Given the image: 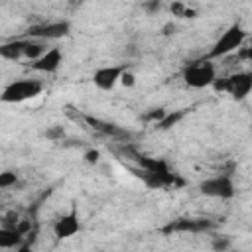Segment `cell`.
<instances>
[{
	"label": "cell",
	"instance_id": "obj_1",
	"mask_svg": "<svg viewBox=\"0 0 252 252\" xmlns=\"http://www.w3.org/2000/svg\"><path fill=\"white\" fill-rule=\"evenodd\" d=\"M217 81V71L211 59H197L185 65L183 69V83L191 89H205Z\"/></svg>",
	"mask_w": 252,
	"mask_h": 252
},
{
	"label": "cell",
	"instance_id": "obj_2",
	"mask_svg": "<svg viewBox=\"0 0 252 252\" xmlns=\"http://www.w3.org/2000/svg\"><path fill=\"white\" fill-rule=\"evenodd\" d=\"M217 91L226 93L230 98L234 100H244L250 91H252V73L250 71H240V73H232L228 77H224L222 81H215L213 83Z\"/></svg>",
	"mask_w": 252,
	"mask_h": 252
},
{
	"label": "cell",
	"instance_id": "obj_3",
	"mask_svg": "<svg viewBox=\"0 0 252 252\" xmlns=\"http://www.w3.org/2000/svg\"><path fill=\"white\" fill-rule=\"evenodd\" d=\"M244 39H246V32L242 30V26H240V24H232V26H230L228 30H224L222 35L215 41V45L211 47V51H209L207 57H209V59L224 57V55H228V53L240 49L242 43H244Z\"/></svg>",
	"mask_w": 252,
	"mask_h": 252
},
{
	"label": "cell",
	"instance_id": "obj_4",
	"mask_svg": "<svg viewBox=\"0 0 252 252\" xmlns=\"http://www.w3.org/2000/svg\"><path fill=\"white\" fill-rule=\"evenodd\" d=\"M41 91H43V85L35 79L14 81L2 91V102H24V100L35 98Z\"/></svg>",
	"mask_w": 252,
	"mask_h": 252
},
{
	"label": "cell",
	"instance_id": "obj_5",
	"mask_svg": "<svg viewBox=\"0 0 252 252\" xmlns=\"http://www.w3.org/2000/svg\"><path fill=\"white\" fill-rule=\"evenodd\" d=\"M199 191L211 199H232L236 189L228 175H213L199 183Z\"/></svg>",
	"mask_w": 252,
	"mask_h": 252
},
{
	"label": "cell",
	"instance_id": "obj_6",
	"mask_svg": "<svg viewBox=\"0 0 252 252\" xmlns=\"http://www.w3.org/2000/svg\"><path fill=\"white\" fill-rule=\"evenodd\" d=\"M124 152H126L128 156H132V159L138 163V167L163 175L171 185L175 183V173H171L169 165H167L163 159H159V158H152V156H144V154H140V152H136V150H132V148H126Z\"/></svg>",
	"mask_w": 252,
	"mask_h": 252
},
{
	"label": "cell",
	"instance_id": "obj_7",
	"mask_svg": "<svg viewBox=\"0 0 252 252\" xmlns=\"http://www.w3.org/2000/svg\"><path fill=\"white\" fill-rule=\"evenodd\" d=\"M126 71V65H108V67H100L93 73V83L96 89L100 91H110L116 87V83H120L122 75Z\"/></svg>",
	"mask_w": 252,
	"mask_h": 252
},
{
	"label": "cell",
	"instance_id": "obj_8",
	"mask_svg": "<svg viewBox=\"0 0 252 252\" xmlns=\"http://www.w3.org/2000/svg\"><path fill=\"white\" fill-rule=\"evenodd\" d=\"M26 33H28V37H35V39H61L69 33V22L37 24V26H32Z\"/></svg>",
	"mask_w": 252,
	"mask_h": 252
},
{
	"label": "cell",
	"instance_id": "obj_9",
	"mask_svg": "<svg viewBox=\"0 0 252 252\" xmlns=\"http://www.w3.org/2000/svg\"><path fill=\"white\" fill-rule=\"evenodd\" d=\"M81 230V220H79V213L75 209H71L67 215H61L55 224H53V234L59 238V240H65V238H71L75 236L77 232Z\"/></svg>",
	"mask_w": 252,
	"mask_h": 252
},
{
	"label": "cell",
	"instance_id": "obj_10",
	"mask_svg": "<svg viewBox=\"0 0 252 252\" xmlns=\"http://www.w3.org/2000/svg\"><path fill=\"white\" fill-rule=\"evenodd\" d=\"M61 63H63L61 51H59L57 47H51V49H47L41 57H37L35 61H32L30 65H32V69L37 71V73H47V75H51V73H55V71L61 67Z\"/></svg>",
	"mask_w": 252,
	"mask_h": 252
},
{
	"label": "cell",
	"instance_id": "obj_11",
	"mask_svg": "<svg viewBox=\"0 0 252 252\" xmlns=\"http://www.w3.org/2000/svg\"><path fill=\"white\" fill-rule=\"evenodd\" d=\"M215 224L209 219H177L175 222H171L165 230L171 232H207L211 230Z\"/></svg>",
	"mask_w": 252,
	"mask_h": 252
},
{
	"label": "cell",
	"instance_id": "obj_12",
	"mask_svg": "<svg viewBox=\"0 0 252 252\" xmlns=\"http://www.w3.org/2000/svg\"><path fill=\"white\" fill-rule=\"evenodd\" d=\"M26 47H28V39H12V41H6L0 45V55L4 59L18 61V59H24Z\"/></svg>",
	"mask_w": 252,
	"mask_h": 252
},
{
	"label": "cell",
	"instance_id": "obj_13",
	"mask_svg": "<svg viewBox=\"0 0 252 252\" xmlns=\"http://www.w3.org/2000/svg\"><path fill=\"white\" fill-rule=\"evenodd\" d=\"M22 232L16 226H2L0 228V248H16L22 240Z\"/></svg>",
	"mask_w": 252,
	"mask_h": 252
},
{
	"label": "cell",
	"instance_id": "obj_14",
	"mask_svg": "<svg viewBox=\"0 0 252 252\" xmlns=\"http://www.w3.org/2000/svg\"><path fill=\"white\" fill-rule=\"evenodd\" d=\"M87 120H89V124H93L94 130H98V132H102V134H106V136H124V132H122L120 128H116L114 124L100 122V120H96V118H87Z\"/></svg>",
	"mask_w": 252,
	"mask_h": 252
},
{
	"label": "cell",
	"instance_id": "obj_15",
	"mask_svg": "<svg viewBox=\"0 0 252 252\" xmlns=\"http://www.w3.org/2000/svg\"><path fill=\"white\" fill-rule=\"evenodd\" d=\"M183 116V112L179 110V112H173V114H165L161 120H158V124H156V128H159V130H167V128H171L179 118Z\"/></svg>",
	"mask_w": 252,
	"mask_h": 252
},
{
	"label": "cell",
	"instance_id": "obj_16",
	"mask_svg": "<svg viewBox=\"0 0 252 252\" xmlns=\"http://www.w3.org/2000/svg\"><path fill=\"white\" fill-rule=\"evenodd\" d=\"M12 185H16V173H12V171L0 173V187L6 189V187H12Z\"/></svg>",
	"mask_w": 252,
	"mask_h": 252
},
{
	"label": "cell",
	"instance_id": "obj_17",
	"mask_svg": "<svg viewBox=\"0 0 252 252\" xmlns=\"http://www.w3.org/2000/svg\"><path fill=\"white\" fill-rule=\"evenodd\" d=\"M45 136H47L49 140H63L65 132H63V128H59V126H53V128H49V130L45 132Z\"/></svg>",
	"mask_w": 252,
	"mask_h": 252
},
{
	"label": "cell",
	"instance_id": "obj_18",
	"mask_svg": "<svg viewBox=\"0 0 252 252\" xmlns=\"http://www.w3.org/2000/svg\"><path fill=\"white\" fill-rule=\"evenodd\" d=\"M120 83H122L124 87H132V85L136 83V79H134V75L126 69V71H124V75H122V79H120Z\"/></svg>",
	"mask_w": 252,
	"mask_h": 252
},
{
	"label": "cell",
	"instance_id": "obj_19",
	"mask_svg": "<svg viewBox=\"0 0 252 252\" xmlns=\"http://www.w3.org/2000/svg\"><path fill=\"white\" fill-rule=\"evenodd\" d=\"M238 57L244 59V61H252V45H248V47H240Z\"/></svg>",
	"mask_w": 252,
	"mask_h": 252
},
{
	"label": "cell",
	"instance_id": "obj_20",
	"mask_svg": "<svg viewBox=\"0 0 252 252\" xmlns=\"http://www.w3.org/2000/svg\"><path fill=\"white\" fill-rule=\"evenodd\" d=\"M85 159H87L89 163H94V161L98 159V152H96V150H91V152H87V154H85Z\"/></svg>",
	"mask_w": 252,
	"mask_h": 252
},
{
	"label": "cell",
	"instance_id": "obj_21",
	"mask_svg": "<svg viewBox=\"0 0 252 252\" xmlns=\"http://www.w3.org/2000/svg\"><path fill=\"white\" fill-rule=\"evenodd\" d=\"M226 246H228V240H224V238H217L213 242V248H226Z\"/></svg>",
	"mask_w": 252,
	"mask_h": 252
}]
</instances>
